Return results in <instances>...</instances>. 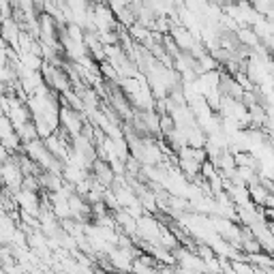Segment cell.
<instances>
[{
  "label": "cell",
  "mask_w": 274,
  "mask_h": 274,
  "mask_svg": "<svg viewBox=\"0 0 274 274\" xmlns=\"http://www.w3.org/2000/svg\"><path fill=\"white\" fill-rule=\"evenodd\" d=\"M238 41L247 43V45H257L259 37H257V35H253L249 28H245V30H238Z\"/></svg>",
  "instance_id": "cell-1"
}]
</instances>
